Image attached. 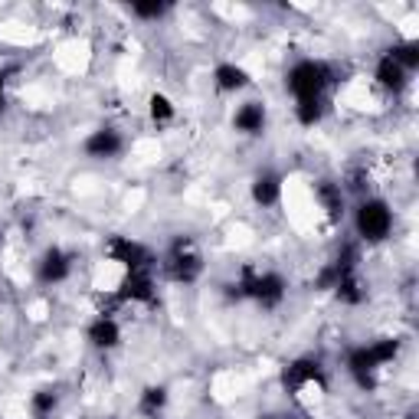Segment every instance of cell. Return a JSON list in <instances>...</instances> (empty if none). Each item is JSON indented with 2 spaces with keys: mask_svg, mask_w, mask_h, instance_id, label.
<instances>
[{
  "mask_svg": "<svg viewBox=\"0 0 419 419\" xmlns=\"http://www.w3.org/2000/svg\"><path fill=\"white\" fill-rule=\"evenodd\" d=\"M324 82H328V69L318 63H301L291 69L289 76V86L291 92L301 98V102H308V98H318V92L324 89Z\"/></svg>",
  "mask_w": 419,
  "mask_h": 419,
  "instance_id": "1",
  "label": "cell"
},
{
  "mask_svg": "<svg viewBox=\"0 0 419 419\" xmlns=\"http://www.w3.org/2000/svg\"><path fill=\"white\" fill-rule=\"evenodd\" d=\"M357 229L367 239H383L390 233V210L383 203H363L357 213Z\"/></svg>",
  "mask_w": 419,
  "mask_h": 419,
  "instance_id": "2",
  "label": "cell"
},
{
  "mask_svg": "<svg viewBox=\"0 0 419 419\" xmlns=\"http://www.w3.org/2000/svg\"><path fill=\"white\" fill-rule=\"evenodd\" d=\"M393 354H396V341H380L377 347H363V351H354V354H351V367H354V373L361 377V383H371V377H363V371L377 367L380 361H390Z\"/></svg>",
  "mask_w": 419,
  "mask_h": 419,
  "instance_id": "3",
  "label": "cell"
},
{
  "mask_svg": "<svg viewBox=\"0 0 419 419\" xmlns=\"http://www.w3.org/2000/svg\"><path fill=\"white\" fill-rule=\"evenodd\" d=\"M242 291H249L256 295L259 301H266V305H275V301L282 299V279L279 275H262V279H246Z\"/></svg>",
  "mask_w": 419,
  "mask_h": 419,
  "instance_id": "4",
  "label": "cell"
},
{
  "mask_svg": "<svg viewBox=\"0 0 419 419\" xmlns=\"http://www.w3.org/2000/svg\"><path fill=\"white\" fill-rule=\"evenodd\" d=\"M184 246H187V239H177L170 272H174V279H180V282H190V279H197V272H200V262H197V256H184Z\"/></svg>",
  "mask_w": 419,
  "mask_h": 419,
  "instance_id": "5",
  "label": "cell"
},
{
  "mask_svg": "<svg viewBox=\"0 0 419 419\" xmlns=\"http://www.w3.org/2000/svg\"><path fill=\"white\" fill-rule=\"evenodd\" d=\"M112 256L118 259V262H125L131 272L148 266V252L141 249V246H135V242H128V239H115L112 242Z\"/></svg>",
  "mask_w": 419,
  "mask_h": 419,
  "instance_id": "6",
  "label": "cell"
},
{
  "mask_svg": "<svg viewBox=\"0 0 419 419\" xmlns=\"http://www.w3.org/2000/svg\"><path fill=\"white\" fill-rule=\"evenodd\" d=\"M118 148H121V141L115 131H95V135L86 141V151L95 154V157H112Z\"/></svg>",
  "mask_w": 419,
  "mask_h": 419,
  "instance_id": "7",
  "label": "cell"
},
{
  "mask_svg": "<svg viewBox=\"0 0 419 419\" xmlns=\"http://www.w3.org/2000/svg\"><path fill=\"white\" fill-rule=\"evenodd\" d=\"M125 299H145L151 301V279L145 275V269H135L128 275V282H125V291H121Z\"/></svg>",
  "mask_w": 419,
  "mask_h": 419,
  "instance_id": "8",
  "label": "cell"
},
{
  "mask_svg": "<svg viewBox=\"0 0 419 419\" xmlns=\"http://www.w3.org/2000/svg\"><path fill=\"white\" fill-rule=\"evenodd\" d=\"M377 76H380V82H383L387 89H400V86H403V66L396 63L393 56H383V63H380Z\"/></svg>",
  "mask_w": 419,
  "mask_h": 419,
  "instance_id": "9",
  "label": "cell"
},
{
  "mask_svg": "<svg viewBox=\"0 0 419 419\" xmlns=\"http://www.w3.org/2000/svg\"><path fill=\"white\" fill-rule=\"evenodd\" d=\"M301 380H321V371H318V363L299 361L295 367H289V373H285V383H289V387H299Z\"/></svg>",
  "mask_w": 419,
  "mask_h": 419,
  "instance_id": "10",
  "label": "cell"
},
{
  "mask_svg": "<svg viewBox=\"0 0 419 419\" xmlns=\"http://www.w3.org/2000/svg\"><path fill=\"white\" fill-rule=\"evenodd\" d=\"M66 272H69V262L63 259V252L53 249L46 259H43V272H40V275L46 279V282H59Z\"/></svg>",
  "mask_w": 419,
  "mask_h": 419,
  "instance_id": "11",
  "label": "cell"
},
{
  "mask_svg": "<svg viewBox=\"0 0 419 419\" xmlns=\"http://www.w3.org/2000/svg\"><path fill=\"white\" fill-rule=\"evenodd\" d=\"M252 197H256L259 203H275V197H279V180H275L272 174L259 177L256 187H252Z\"/></svg>",
  "mask_w": 419,
  "mask_h": 419,
  "instance_id": "12",
  "label": "cell"
},
{
  "mask_svg": "<svg viewBox=\"0 0 419 419\" xmlns=\"http://www.w3.org/2000/svg\"><path fill=\"white\" fill-rule=\"evenodd\" d=\"M236 128L239 131H259L262 128V108H259V105H246V108L236 115Z\"/></svg>",
  "mask_w": 419,
  "mask_h": 419,
  "instance_id": "13",
  "label": "cell"
},
{
  "mask_svg": "<svg viewBox=\"0 0 419 419\" xmlns=\"http://www.w3.org/2000/svg\"><path fill=\"white\" fill-rule=\"evenodd\" d=\"M92 341H95L98 347H112L115 341H118V328H115L112 321H105V318H102V321L92 324Z\"/></svg>",
  "mask_w": 419,
  "mask_h": 419,
  "instance_id": "14",
  "label": "cell"
},
{
  "mask_svg": "<svg viewBox=\"0 0 419 419\" xmlns=\"http://www.w3.org/2000/svg\"><path fill=\"white\" fill-rule=\"evenodd\" d=\"M217 79L223 89H239L242 82H246V73H242V69H233V66H223L217 73Z\"/></svg>",
  "mask_w": 419,
  "mask_h": 419,
  "instance_id": "15",
  "label": "cell"
},
{
  "mask_svg": "<svg viewBox=\"0 0 419 419\" xmlns=\"http://www.w3.org/2000/svg\"><path fill=\"white\" fill-rule=\"evenodd\" d=\"M321 200L328 203V210H331V217H341V194H338V187L334 184H321Z\"/></svg>",
  "mask_w": 419,
  "mask_h": 419,
  "instance_id": "16",
  "label": "cell"
},
{
  "mask_svg": "<svg viewBox=\"0 0 419 419\" xmlns=\"http://www.w3.org/2000/svg\"><path fill=\"white\" fill-rule=\"evenodd\" d=\"M390 56H393L400 66H416L419 63V46H416V43H410V46L390 49Z\"/></svg>",
  "mask_w": 419,
  "mask_h": 419,
  "instance_id": "17",
  "label": "cell"
},
{
  "mask_svg": "<svg viewBox=\"0 0 419 419\" xmlns=\"http://www.w3.org/2000/svg\"><path fill=\"white\" fill-rule=\"evenodd\" d=\"M318 115H321V108H318V98H308V102H301V105H299V118L305 121V125L318 121Z\"/></svg>",
  "mask_w": 419,
  "mask_h": 419,
  "instance_id": "18",
  "label": "cell"
},
{
  "mask_svg": "<svg viewBox=\"0 0 419 419\" xmlns=\"http://www.w3.org/2000/svg\"><path fill=\"white\" fill-rule=\"evenodd\" d=\"M151 115H154L157 121L170 118V102H167V98H164V95H154V98H151Z\"/></svg>",
  "mask_w": 419,
  "mask_h": 419,
  "instance_id": "19",
  "label": "cell"
},
{
  "mask_svg": "<svg viewBox=\"0 0 419 419\" xmlns=\"http://www.w3.org/2000/svg\"><path fill=\"white\" fill-rule=\"evenodd\" d=\"M164 406V390H148V396H145V410L148 413H154V410H161Z\"/></svg>",
  "mask_w": 419,
  "mask_h": 419,
  "instance_id": "20",
  "label": "cell"
},
{
  "mask_svg": "<svg viewBox=\"0 0 419 419\" xmlns=\"http://www.w3.org/2000/svg\"><path fill=\"white\" fill-rule=\"evenodd\" d=\"M135 14L138 16H157V14H164V4H135Z\"/></svg>",
  "mask_w": 419,
  "mask_h": 419,
  "instance_id": "21",
  "label": "cell"
},
{
  "mask_svg": "<svg viewBox=\"0 0 419 419\" xmlns=\"http://www.w3.org/2000/svg\"><path fill=\"white\" fill-rule=\"evenodd\" d=\"M49 406H53V393H40V396H36V410H40V413H46Z\"/></svg>",
  "mask_w": 419,
  "mask_h": 419,
  "instance_id": "22",
  "label": "cell"
},
{
  "mask_svg": "<svg viewBox=\"0 0 419 419\" xmlns=\"http://www.w3.org/2000/svg\"><path fill=\"white\" fill-rule=\"evenodd\" d=\"M0 108H4V76H0Z\"/></svg>",
  "mask_w": 419,
  "mask_h": 419,
  "instance_id": "23",
  "label": "cell"
}]
</instances>
